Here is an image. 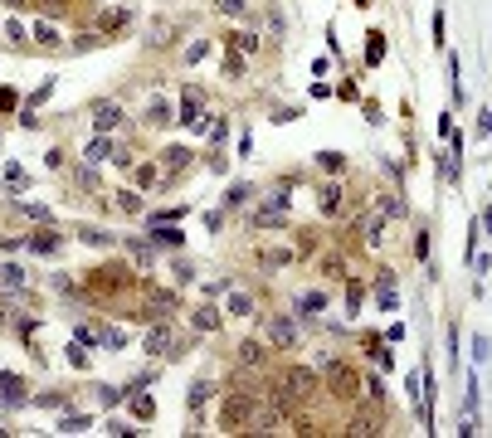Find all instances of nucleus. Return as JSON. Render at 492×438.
<instances>
[{
    "label": "nucleus",
    "instance_id": "obj_21",
    "mask_svg": "<svg viewBox=\"0 0 492 438\" xmlns=\"http://www.w3.org/2000/svg\"><path fill=\"white\" fill-rule=\"evenodd\" d=\"M127 253H132L137 268H151V249H146V244H127Z\"/></svg>",
    "mask_w": 492,
    "mask_h": 438
},
{
    "label": "nucleus",
    "instance_id": "obj_20",
    "mask_svg": "<svg viewBox=\"0 0 492 438\" xmlns=\"http://www.w3.org/2000/svg\"><path fill=\"white\" fill-rule=\"evenodd\" d=\"M151 239H161V244H166V249H181V229H151Z\"/></svg>",
    "mask_w": 492,
    "mask_h": 438
},
{
    "label": "nucleus",
    "instance_id": "obj_4",
    "mask_svg": "<svg viewBox=\"0 0 492 438\" xmlns=\"http://www.w3.org/2000/svg\"><path fill=\"white\" fill-rule=\"evenodd\" d=\"M278 385H283V390H293V395L302 400V395H312V390H317V375H312L307 365H293V370L278 380Z\"/></svg>",
    "mask_w": 492,
    "mask_h": 438
},
{
    "label": "nucleus",
    "instance_id": "obj_35",
    "mask_svg": "<svg viewBox=\"0 0 492 438\" xmlns=\"http://www.w3.org/2000/svg\"><path fill=\"white\" fill-rule=\"evenodd\" d=\"M220 10L225 15H244V0H220Z\"/></svg>",
    "mask_w": 492,
    "mask_h": 438
},
{
    "label": "nucleus",
    "instance_id": "obj_6",
    "mask_svg": "<svg viewBox=\"0 0 492 438\" xmlns=\"http://www.w3.org/2000/svg\"><path fill=\"white\" fill-rule=\"evenodd\" d=\"M234 356H239V365H244V370H258V365L268 360V351H263L258 341H244V346L234 351Z\"/></svg>",
    "mask_w": 492,
    "mask_h": 438
},
{
    "label": "nucleus",
    "instance_id": "obj_7",
    "mask_svg": "<svg viewBox=\"0 0 492 438\" xmlns=\"http://www.w3.org/2000/svg\"><path fill=\"white\" fill-rule=\"evenodd\" d=\"M93 122H98V132H113V127L122 122V107H113V102H98V113H93Z\"/></svg>",
    "mask_w": 492,
    "mask_h": 438
},
{
    "label": "nucleus",
    "instance_id": "obj_26",
    "mask_svg": "<svg viewBox=\"0 0 492 438\" xmlns=\"http://www.w3.org/2000/svg\"><path fill=\"white\" fill-rule=\"evenodd\" d=\"M118 205H122L127 214H137V209H142V200H137V190H122V195H118Z\"/></svg>",
    "mask_w": 492,
    "mask_h": 438
},
{
    "label": "nucleus",
    "instance_id": "obj_28",
    "mask_svg": "<svg viewBox=\"0 0 492 438\" xmlns=\"http://www.w3.org/2000/svg\"><path fill=\"white\" fill-rule=\"evenodd\" d=\"M205 400H210V385H190V400H186V404H190V409H200Z\"/></svg>",
    "mask_w": 492,
    "mask_h": 438
},
{
    "label": "nucleus",
    "instance_id": "obj_25",
    "mask_svg": "<svg viewBox=\"0 0 492 438\" xmlns=\"http://www.w3.org/2000/svg\"><path fill=\"white\" fill-rule=\"evenodd\" d=\"M107 156H113V146H107V141H102V137H98V141H93V146H88V161H107Z\"/></svg>",
    "mask_w": 492,
    "mask_h": 438
},
{
    "label": "nucleus",
    "instance_id": "obj_12",
    "mask_svg": "<svg viewBox=\"0 0 492 438\" xmlns=\"http://www.w3.org/2000/svg\"><path fill=\"white\" fill-rule=\"evenodd\" d=\"M181 122H186V127H200V93H195V88L186 93V107H181Z\"/></svg>",
    "mask_w": 492,
    "mask_h": 438
},
{
    "label": "nucleus",
    "instance_id": "obj_24",
    "mask_svg": "<svg viewBox=\"0 0 492 438\" xmlns=\"http://www.w3.org/2000/svg\"><path fill=\"white\" fill-rule=\"evenodd\" d=\"M122 25H127V10H107L102 15V30H122Z\"/></svg>",
    "mask_w": 492,
    "mask_h": 438
},
{
    "label": "nucleus",
    "instance_id": "obj_14",
    "mask_svg": "<svg viewBox=\"0 0 492 438\" xmlns=\"http://www.w3.org/2000/svg\"><path fill=\"white\" fill-rule=\"evenodd\" d=\"M322 307H326V292H302V297H298V312H302V316H312V312H322Z\"/></svg>",
    "mask_w": 492,
    "mask_h": 438
},
{
    "label": "nucleus",
    "instance_id": "obj_19",
    "mask_svg": "<svg viewBox=\"0 0 492 438\" xmlns=\"http://www.w3.org/2000/svg\"><path fill=\"white\" fill-rule=\"evenodd\" d=\"M34 39H39L44 49H54V44H59V30H54V25H34Z\"/></svg>",
    "mask_w": 492,
    "mask_h": 438
},
{
    "label": "nucleus",
    "instance_id": "obj_16",
    "mask_svg": "<svg viewBox=\"0 0 492 438\" xmlns=\"http://www.w3.org/2000/svg\"><path fill=\"white\" fill-rule=\"evenodd\" d=\"M0 283H5V288H25V268L5 263V268H0Z\"/></svg>",
    "mask_w": 492,
    "mask_h": 438
},
{
    "label": "nucleus",
    "instance_id": "obj_29",
    "mask_svg": "<svg viewBox=\"0 0 492 438\" xmlns=\"http://www.w3.org/2000/svg\"><path fill=\"white\" fill-rule=\"evenodd\" d=\"M225 73H230V78H239V73H244V59H239L234 49H230V59H225Z\"/></svg>",
    "mask_w": 492,
    "mask_h": 438
},
{
    "label": "nucleus",
    "instance_id": "obj_22",
    "mask_svg": "<svg viewBox=\"0 0 492 438\" xmlns=\"http://www.w3.org/2000/svg\"><path fill=\"white\" fill-rule=\"evenodd\" d=\"M186 161H190V151H186V146H171V151H166V166H171V171H181Z\"/></svg>",
    "mask_w": 492,
    "mask_h": 438
},
{
    "label": "nucleus",
    "instance_id": "obj_2",
    "mask_svg": "<svg viewBox=\"0 0 492 438\" xmlns=\"http://www.w3.org/2000/svg\"><path fill=\"white\" fill-rule=\"evenodd\" d=\"M249 419H254V395H249V390H234V395L225 400V409H220V424L234 433V428H244Z\"/></svg>",
    "mask_w": 492,
    "mask_h": 438
},
{
    "label": "nucleus",
    "instance_id": "obj_32",
    "mask_svg": "<svg viewBox=\"0 0 492 438\" xmlns=\"http://www.w3.org/2000/svg\"><path fill=\"white\" fill-rule=\"evenodd\" d=\"M132 409H137V419H151V414H156V404H151V400H146V395H142V400H137V404H132Z\"/></svg>",
    "mask_w": 492,
    "mask_h": 438
},
{
    "label": "nucleus",
    "instance_id": "obj_23",
    "mask_svg": "<svg viewBox=\"0 0 492 438\" xmlns=\"http://www.w3.org/2000/svg\"><path fill=\"white\" fill-rule=\"evenodd\" d=\"M380 214H390V219L405 214V200H400V195H385V200H380Z\"/></svg>",
    "mask_w": 492,
    "mask_h": 438
},
{
    "label": "nucleus",
    "instance_id": "obj_13",
    "mask_svg": "<svg viewBox=\"0 0 492 438\" xmlns=\"http://www.w3.org/2000/svg\"><path fill=\"white\" fill-rule=\"evenodd\" d=\"M146 122H151V127H166V122H171V107L161 102V97H151V107H146Z\"/></svg>",
    "mask_w": 492,
    "mask_h": 438
},
{
    "label": "nucleus",
    "instance_id": "obj_27",
    "mask_svg": "<svg viewBox=\"0 0 492 438\" xmlns=\"http://www.w3.org/2000/svg\"><path fill=\"white\" fill-rule=\"evenodd\" d=\"M230 312H234V316H249V297H244V292H230Z\"/></svg>",
    "mask_w": 492,
    "mask_h": 438
},
{
    "label": "nucleus",
    "instance_id": "obj_34",
    "mask_svg": "<svg viewBox=\"0 0 492 438\" xmlns=\"http://www.w3.org/2000/svg\"><path fill=\"white\" fill-rule=\"evenodd\" d=\"M225 200H230V205H244V200H249V185H234V190H230Z\"/></svg>",
    "mask_w": 492,
    "mask_h": 438
},
{
    "label": "nucleus",
    "instance_id": "obj_36",
    "mask_svg": "<svg viewBox=\"0 0 492 438\" xmlns=\"http://www.w3.org/2000/svg\"><path fill=\"white\" fill-rule=\"evenodd\" d=\"M5 5H10V10H25V5H30V0H5Z\"/></svg>",
    "mask_w": 492,
    "mask_h": 438
},
{
    "label": "nucleus",
    "instance_id": "obj_11",
    "mask_svg": "<svg viewBox=\"0 0 492 438\" xmlns=\"http://www.w3.org/2000/svg\"><path fill=\"white\" fill-rule=\"evenodd\" d=\"M171 307H176V292H151L146 297V316H166Z\"/></svg>",
    "mask_w": 492,
    "mask_h": 438
},
{
    "label": "nucleus",
    "instance_id": "obj_10",
    "mask_svg": "<svg viewBox=\"0 0 492 438\" xmlns=\"http://www.w3.org/2000/svg\"><path fill=\"white\" fill-rule=\"evenodd\" d=\"M380 428H385V424H380V419H375V414H356V419H351V428H346V433H356V438H370V433H380Z\"/></svg>",
    "mask_w": 492,
    "mask_h": 438
},
{
    "label": "nucleus",
    "instance_id": "obj_1",
    "mask_svg": "<svg viewBox=\"0 0 492 438\" xmlns=\"http://www.w3.org/2000/svg\"><path fill=\"white\" fill-rule=\"evenodd\" d=\"M326 390H332L337 400H356L361 380H356V370H351L346 360H326Z\"/></svg>",
    "mask_w": 492,
    "mask_h": 438
},
{
    "label": "nucleus",
    "instance_id": "obj_3",
    "mask_svg": "<svg viewBox=\"0 0 492 438\" xmlns=\"http://www.w3.org/2000/svg\"><path fill=\"white\" fill-rule=\"evenodd\" d=\"M146 351L151 356H176V332H171L166 321H156L151 332H146Z\"/></svg>",
    "mask_w": 492,
    "mask_h": 438
},
{
    "label": "nucleus",
    "instance_id": "obj_30",
    "mask_svg": "<svg viewBox=\"0 0 492 438\" xmlns=\"http://www.w3.org/2000/svg\"><path fill=\"white\" fill-rule=\"evenodd\" d=\"M59 428H64V433H78V428H88V419H83V414H69Z\"/></svg>",
    "mask_w": 492,
    "mask_h": 438
},
{
    "label": "nucleus",
    "instance_id": "obj_17",
    "mask_svg": "<svg viewBox=\"0 0 492 438\" xmlns=\"http://www.w3.org/2000/svg\"><path fill=\"white\" fill-rule=\"evenodd\" d=\"M195 326H200V332H214V326H220V316H214V307H195Z\"/></svg>",
    "mask_w": 492,
    "mask_h": 438
},
{
    "label": "nucleus",
    "instance_id": "obj_5",
    "mask_svg": "<svg viewBox=\"0 0 492 438\" xmlns=\"http://www.w3.org/2000/svg\"><path fill=\"white\" fill-rule=\"evenodd\" d=\"M268 341L283 346V351H293V346H298V326H293L288 316H273V321H268Z\"/></svg>",
    "mask_w": 492,
    "mask_h": 438
},
{
    "label": "nucleus",
    "instance_id": "obj_33",
    "mask_svg": "<svg viewBox=\"0 0 492 438\" xmlns=\"http://www.w3.org/2000/svg\"><path fill=\"white\" fill-rule=\"evenodd\" d=\"M326 273H332V278H346V263H342V258L332 253V258H326Z\"/></svg>",
    "mask_w": 492,
    "mask_h": 438
},
{
    "label": "nucleus",
    "instance_id": "obj_15",
    "mask_svg": "<svg viewBox=\"0 0 492 438\" xmlns=\"http://www.w3.org/2000/svg\"><path fill=\"white\" fill-rule=\"evenodd\" d=\"M375 302L385 307V312H395V283H385V278H380V283H375Z\"/></svg>",
    "mask_w": 492,
    "mask_h": 438
},
{
    "label": "nucleus",
    "instance_id": "obj_9",
    "mask_svg": "<svg viewBox=\"0 0 492 438\" xmlns=\"http://www.w3.org/2000/svg\"><path fill=\"white\" fill-rule=\"evenodd\" d=\"M132 273L127 268H98V288H127Z\"/></svg>",
    "mask_w": 492,
    "mask_h": 438
},
{
    "label": "nucleus",
    "instance_id": "obj_8",
    "mask_svg": "<svg viewBox=\"0 0 492 438\" xmlns=\"http://www.w3.org/2000/svg\"><path fill=\"white\" fill-rule=\"evenodd\" d=\"M317 205H322V214H342V185H322Z\"/></svg>",
    "mask_w": 492,
    "mask_h": 438
},
{
    "label": "nucleus",
    "instance_id": "obj_18",
    "mask_svg": "<svg viewBox=\"0 0 492 438\" xmlns=\"http://www.w3.org/2000/svg\"><path fill=\"white\" fill-rule=\"evenodd\" d=\"M30 249H34V253H54V249H59V234H34Z\"/></svg>",
    "mask_w": 492,
    "mask_h": 438
},
{
    "label": "nucleus",
    "instance_id": "obj_31",
    "mask_svg": "<svg viewBox=\"0 0 492 438\" xmlns=\"http://www.w3.org/2000/svg\"><path fill=\"white\" fill-rule=\"evenodd\" d=\"M88 244H113V234H102V229H78Z\"/></svg>",
    "mask_w": 492,
    "mask_h": 438
}]
</instances>
